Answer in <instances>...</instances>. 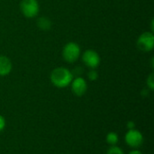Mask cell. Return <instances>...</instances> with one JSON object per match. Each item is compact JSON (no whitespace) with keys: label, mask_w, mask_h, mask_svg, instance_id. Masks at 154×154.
Returning <instances> with one entry per match:
<instances>
[{"label":"cell","mask_w":154,"mask_h":154,"mask_svg":"<svg viewBox=\"0 0 154 154\" xmlns=\"http://www.w3.org/2000/svg\"><path fill=\"white\" fill-rule=\"evenodd\" d=\"M128 154H143V152L139 149H133Z\"/></svg>","instance_id":"16"},{"label":"cell","mask_w":154,"mask_h":154,"mask_svg":"<svg viewBox=\"0 0 154 154\" xmlns=\"http://www.w3.org/2000/svg\"><path fill=\"white\" fill-rule=\"evenodd\" d=\"M146 83H147V86H148V88L152 91L154 89V75L153 73H151L149 75V77L147 78V80H146Z\"/></svg>","instance_id":"13"},{"label":"cell","mask_w":154,"mask_h":154,"mask_svg":"<svg viewBox=\"0 0 154 154\" xmlns=\"http://www.w3.org/2000/svg\"><path fill=\"white\" fill-rule=\"evenodd\" d=\"M125 142L132 149H138L143 145L144 137L141 131L134 128L126 132L125 135Z\"/></svg>","instance_id":"3"},{"label":"cell","mask_w":154,"mask_h":154,"mask_svg":"<svg viewBox=\"0 0 154 154\" xmlns=\"http://www.w3.org/2000/svg\"><path fill=\"white\" fill-rule=\"evenodd\" d=\"M72 93L77 97H82L88 90V82L82 77H76L70 83Z\"/></svg>","instance_id":"7"},{"label":"cell","mask_w":154,"mask_h":154,"mask_svg":"<svg viewBox=\"0 0 154 154\" xmlns=\"http://www.w3.org/2000/svg\"><path fill=\"white\" fill-rule=\"evenodd\" d=\"M37 26L42 31H49L51 27V22L48 17L42 16L37 20Z\"/></svg>","instance_id":"9"},{"label":"cell","mask_w":154,"mask_h":154,"mask_svg":"<svg viewBox=\"0 0 154 154\" xmlns=\"http://www.w3.org/2000/svg\"><path fill=\"white\" fill-rule=\"evenodd\" d=\"M126 125H127V128H128V130L135 128V123H134V122H133V121H128Z\"/></svg>","instance_id":"15"},{"label":"cell","mask_w":154,"mask_h":154,"mask_svg":"<svg viewBox=\"0 0 154 154\" xmlns=\"http://www.w3.org/2000/svg\"><path fill=\"white\" fill-rule=\"evenodd\" d=\"M106 141L110 146H115L119 142V136L116 132H109L106 136Z\"/></svg>","instance_id":"10"},{"label":"cell","mask_w":154,"mask_h":154,"mask_svg":"<svg viewBox=\"0 0 154 154\" xmlns=\"http://www.w3.org/2000/svg\"><path fill=\"white\" fill-rule=\"evenodd\" d=\"M73 79L74 75L72 74V71L64 67H58L54 69L50 76L51 82L59 88H65L69 86Z\"/></svg>","instance_id":"1"},{"label":"cell","mask_w":154,"mask_h":154,"mask_svg":"<svg viewBox=\"0 0 154 154\" xmlns=\"http://www.w3.org/2000/svg\"><path fill=\"white\" fill-rule=\"evenodd\" d=\"M20 9L23 16L26 18H33L37 16L40 11L38 0H22L20 3Z\"/></svg>","instance_id":"4"},{"label":"cell","mask_w":154,"mask_h":154,"mask_svg":"<svg viewBox=\"0 0 154 154\" xmlns=\"http://www.w3.org/2000/svg\"><path fill=\"white\" fill-rule=\"evenodd\" d=\"M5 125H6V122H5V117L0 115V133L4 131V129L5 128Z\"/></svg>","instance_id":"14"},{"label":"cell","mask_w":154,"mask_h":154,"mask_svg":"<svg viewBox=\"0 0 154 154\" xmlns=\"http://www.w3.org/2000/svg\"><path fill=\"white\" fill-rule=\"evenodd\" d=\"M138 49L143 52H149L152 51L154 47V35L152 32H145L142 33L136 42Z\"/></svg>","instance_id":"5"},{"label":"cell","mask_w":154,"mask_h":154,"mask_svg":"<svg viewBox=\"0 0 154 154\" xmlns=\"http://www.w3.org/2000/svg\"><path fill=\"white\" fill-rule=\"evenodd\" d=\"M82 60L84 64L89 69H97L101 61L99 54L94 50H86L82 54Z\"/></svg>","instance_id":"6"},{"label":"cell","mask_w":154,"mask_h":154,"mask_svg":"<svg viewBox=\"0 0 154 154\" xmlns=\"http://www.w3.org/2000/svg\"><path fill=\"white\" fill-rule=\"evenodd\" d=\"M88 79L91 81H95L98 79V73L96 70V69H91V70L88 71Z\"/></svg>","instance_id":"12"},{"label":"cell","mask_w":154,"mask_h":154,"mask_svg":"<svg viewBox=\"0 0 154 154\" xmlns=\"http://www.w3.org/2000/svg\"><path fill=\"white\" fill-rule=\"evenodd\" d=\"M81 55V50L78 43L69 42L66 43L62 49L63 60L68 63H74L79 60Z\"/></svg>","instance_id":"2"},{"label":"cell","mask_w":154,"mask_h":154,"mask_svg":"<svg viewBox=\"0 0 154 154\" xmlns=\"http://www.w3.org/2000/svg\"><path fill=\"white\" fill-rule=\"evenodd\" d=\"M106 154H125V152L123 151L122 148L118 147L117 145H115V146H110L106 151Z\"/></svg>","instance_id":"11"},{"label":"cell","mask_w":154,"mask_h":154,"mask_svg":"<svg viewBox=\"0 0 154 154\" xmlns=\"http://www.w3.org/2000/svg\"><path fill=\"white\" fill-rule=\"evenodd\" d=\"M13 65L10 59L5 55H0V76L5 77L10 74Z\"/></svg>","instance_id":"8"}]
</instances>
